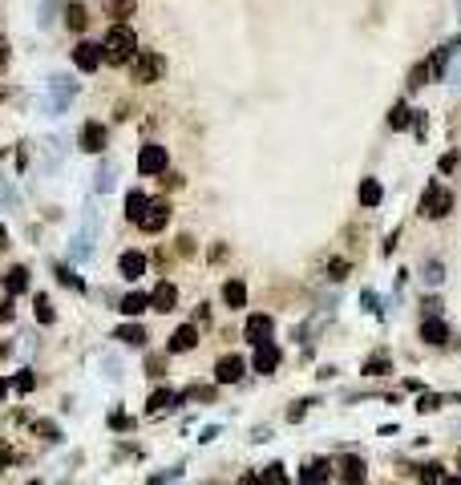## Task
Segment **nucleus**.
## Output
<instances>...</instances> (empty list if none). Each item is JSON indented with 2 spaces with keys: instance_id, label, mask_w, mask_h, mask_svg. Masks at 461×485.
I'll list each match as a JSON object with an SVG mask.
<instances>
[{
  "instance_id": "nucleus-13",
  "label": "nucleus",
  "mask_w": 461,
  "mask_h": 485,
  "mask_svg": "<svg viewBox=\"0 0 461 485\" xmlns=\"http://www.w3.org/2000/svg\"><path fill=\"white\" fill-rule=\"evenodd\" d=\"M223 300H227V307H235V312L247 307V283H243V279H227V283H223Z\"/></svg>"
},
{
  "instance_id": "nucleus-16",
  "label": "nucleus",
  "mask_w": 461,
  "mask_h": 485,
  "mask_svg": "<svg viewBox=\"0 0 461 485\" xmlns=\"http://www.w3.org/2000/svg\"><path fill=\"white\" fill-rule=\"evenodd\" d=\"M421 340H425V344H445V340H449V327H445V320H425L421 323Z\"/></svg>"
},
{
  "instance_id": "nucleus-22",
  "label": "nucleus",
  "mask_w": 461,
  "mask_h": 485,
  "mask_svg": "<svg viewBox=\"0 0 461 485\" xmlns=\"http://www.w3.org/2000/svg\"><path fill=\"white\" fill-rule=\"evenodd\" d=\"M178 400H183L178 393H170V389H158V393L146 400V409H150V413H166V409H170V405H178Z\"/></svg>"
},
{
  "instance_id": "nucleus-1",
  "label": "nucleus",
  "mask_w": 461,
  "mask_h": 485,
  "mask_svg": "<svg viewBox=\"0 0 461 485\" xmlns=\"http://www.w3.org/2000/svg\"><path fill=\"white\" fill-rule=\"evenodd\" d=\"M138 57V37H134V28L130 24H114L110 33H106V41H101V61H110V65H130Z\"/></svg>"
},
{
  "instance_id": "nucleus-33",
  "label": "nucleus",
  "mask_w": 461,
  "mask_h": 485,
  "mask_svg": "<svg viewBox=\"0 0 461 485\" xmlns=\"http://www.w3.org/2000/svg\"><path fill=\"white\" fill-rule=\"evenodd\" d=\"M57 275H61V283H65V287H77V291H81V275H73V271H65V267H61Z\"/></svg>"
},
{
  "instance_id": "nucleus-37",
  "label": "nucleus",
  "mask_w": 461,
  "mask_h": 485,
  "mask_svg": "<svg viewBox=\"0 0 461 485\" xmlns=\"http://www.w3.org/2000/svg\"><path fill=\"white\" fill-rule=\"evenodd\" d=\"M162 186H166V190H178V186H183V174H166Z\"/></svg>"
},
{
  "instance_id": "nucleus-26",
  "label": "nucleus",
  "mask_w": 461,
  "mask_h": 485,
  "mask_svg": "<svg viewBox=\"0 0 461 485\" xmlns=\"http://www.w3.org/2000/svg\"><path fill=\"white\" fill-rule=\"evenodd\" d=\"M33 307H37V320H41V323H53V320H57V312H53L49 296H37V300H33Z\"/></svg>"
},
{
  "instance_id": "nucleus-40",
  "label": "nucleus",
  "mask_w": 461,
  "mask_h": 485,
  "mask_svg": "<svg viewBox=\"0 0 461 485\" xmlns=\"http://www.w3.org/2000/svg\"><path fill=\"white\" fill-rule=\"evenodd\" d=\"M4 396H8V380H4V376H0V400H4Z\"/></svg>"
},
{
  "instance_id": "nucleus-15",
  "label": "nucleus",
  "mask_w": 461,
  "mask_h": 485,
  "mask_svg": "<svg viewBox=\"0 0 461 485\" xmlns=\"http://www.w3.org/2000/svg\"><path fill=\"white\" fill-rule=\"evenodd\" d=\"M81 146H85L90 154H101V150H106V126H101V121H90L85 134H81Z\"/></svg>"
},
{
  "instance_id": "nucleus-4",
  "label": "nucleus",
  "mask_w": 461,
  "mask_h": 485,
  "mask_svg": "<svg viewBox=\"0 0 461 485\" xmlns=\"http://www.w3.org/2000/svg\"><path fill=\"white\" fill-rule=\"evenodd\" d=\"M271 332H276V320H271V316H263V312L247 316V323H243V336H247V344H255V348L271 344Z\"/></svg>"
},
{
  "instance_id": "nucleus-31",
  "label": "nucleus",
  "mask_w": 461,
  "mask_h": 485,
  "mask_svg": "<svg viewBox=\"0 0 461 485\" xmlns=\"http://www.w3.org/2000/svg\"><path fill=\"white\" fill-rule=\"evenodd\" d=\"M12 316H17V303H12V296H8V300H0V323H8Z\"/></svg>"
},
{
  "instance_id": "nucleus-23",
  "label": "nucleus",
  "mask_w": 461,
  "mask_h": 485,
  "mask_svg": "<svg viewBox=\"0 0 461 485\" xmlns=\"http://www.w3.org/2000/svg\"><path fill=\"white\" fill-rule=\"evenodd\" d=\"M259 485H287V469L279 461L263 465V473H259Z\"/></svg>"
},
{
  "instance_id": "nucleus-12",
  "label": "nucleus",
  "mask_w": 461,
  "mask_h": 485,
  "mask_svg": "<svg viewBox=\"0 0 461 485\" xmlns=\"http://www.w3.org/2000/svg\"><path fill=\"white\" fill-rule=\"evenodd\" d=\"M364 477H369V465L360 457H344L340 461V482L344 485H364Z\"/></svg>"
},
{
  "instance_id": "nucleus-29",
  "label": "nucleus",
  "mask_w": 461,
  "mask_h": 485,
  "mask_svg": "<svg viewBox=\"0 0 461 485\" xmlns=\"http://www.w3.org/2000/svg\"><path fill=\"white\" fill-rule=\"evenodd\" d=\"M328 275H332V279H344L348 275V259H332V263H328Z\"/></svg>"
},
{
  "instance_id": "nucleus-14",
  "label": "nucleus",
  "mask_w": 461,
  "mask_h": 485,
  "mask_svg": "<svg viewBox=\"0 0 461 485\" xmlns=\"http://www.w3.org/2000/svg\"><path fill=\"white\" fill-rule=\"evenodd\" d=\"M328 477H332V461H312V465H303V473H300V482L303 485H324L328 482Z\"/></svg>"
},
{
  "instance_id": "nucleus-2",
  "label": "nucleus",
  "mask_w": 461,
  "mask_h": 485,
  "mask_svg": "<svg viewBox=\"0 0 461 485\" xmlns=\"http://www.w3.org/2000/svg\"><path fill=\"white\" fill-rule=\"evenodd\" d=\"M130 65H134V81H138V85H154V81L162 77V69H166L162 53H154V49H142Z\"/></svg>"
},
{
  "instance_id": "nucleus-21",
  "label": "nucleus",
  "mask_w": 461,
  "mask_h": 485,
  "mask_svg": "<svg viewBox=\"0 0 461 485\" xmlns=\"http://www.w3.org/2000/svg\"><path fill=\"white\" fill-rule=\"evenodd\" d=\"M4 287H8V296H21V291H28V271H24V267L4 271Z\"/></svg>"
},
{
  "instance_id": "nucleus-41",
  "label": "nucleus",
  "mask_w": 461,
  "mask_h": 485,
  "mask_svg": "<svg viewBox=\"0 0 461 485\" xmlns=\"http://www.w3.org/2000/svg\"><path fill=\"white\" fill-rule=\"evenodd\" d=\"M239 485H259V477H243V482H239Z\"/></svg>"
},
{
  "instance_id": "nucleus-36",
  "label": "nucleus",
  "mask_w": 461,
  "mask_h": 485,
  "mask_svg": "<svg viewBox=\"0 0 461 485\" xmlns=\"http://www.w3.org/2000/svg\"><path fill=\"white\" fill-rule=\"evenodd\" d=\"M437 405H441V396H433V393H429V396H425V400H421V405H417V409H421V413H433Z\"/></svg>"
},
{
  "instance_id": "nucleus-10",
  "label": "nucleus",
  "mask_w": 461,
  "mask_h": 485,
  "mask_svg": "<svg viewBox=\"0 0 461 485\" xmlns=\"http://www.w3.org/2000/svg\"><path fill=\"white\" fill-rule=\"evenodd\" d=\"M150 307H154V312H174V307H178V287H174V283H158V287L150 291Z\"/></svg>"
},
{
  "instance_id": "nucleus-34",
  "label": "nucleus",
  "mask_w": 461,
  "mask_h": 485,
  "mask_svg": "<svg viewBox=\"0 0 461 485\" xmlns=\"http://www.w3.org/2000/svg\"><path fill=\"white\" fill-rule=\"evenodd\" d=\"M41 437L57 445V441H61V429H57V425H41Z\"/></svg>"
},
{
  "instance_id": "nucleus-35",
  "label": "nucleus",
  "mask_w": 461,
  "mask_h": 485,
  "mask_svg": "<svg viewBox=\"0 0 461 485\" xmlns=\"http://www.w3.org/2000/svg\"><path fill=\"white\" fill-rule=\"evenodd\" d=\"M409 110H405V105H396V110H392V126H396V130H405V121H409Z\"/></svg>"
},
{
  "instance_id": "nucleus-43",
  "label": "nucleus",
  "mask_w": 461,
  "mask_h": 485,
  "mask_svg": "<svg viewBox=\"0 0 461 485\" xmlns=\"http://www.w3.org/2000/svg\"><path fill=\"white\" fill-rule=\"evenodd\" d=\"M458 473H461V453H458Z\"/></svg>"
},
{
  "instance_id": "nucleus-28",
  "label": "nucleus",
  "mask_w": 461,
  "mask_h": 485,
  "mask_svg": "<svg viewBox=\"0 0 461 485\" xmlns=\"http://www.w3.org/2000/svg\"><path fill=\"white\" fill-rule=\"evenodd\" d=\"M360 203H364V207H376V203H380V186L372 182V178L360 186Z\"/></svg>"
},
{
  "instance_id": "nucleus-5",
  "label": "nucleus",
  "mask_w": 461,
  "mask_h": 485,
  "mask_svg": "<svg viewBox=\"0 0 461 485\" xmlns=\"http://www.w3.org/2000/svg\"><path fill=\"white\" fill-rule=\"evenodd\" d=\"M166 223H170V203H166V198H150V207L142 210L138 227H142L146 235H158Z\"/></svg>"
},
{
  "instance_id": "nucleus-25",
  "label": "nucleus",
  "mask_w": 461,
  "mask_h": 485,
  "mask_svg": "<svg viewBox=\"0 0 461 485\" xmlns=\"http://www.w3.org/2000/svg\"><path fill=\"white\" fill-rule=\"evenodd\" d=\"M146 207H150V198H146L142 190H130V198H126V214H130L134 223L142 219V210H146Z\"/></svg>"
},
{
  "instance_id": "nucleus-38",
  "label": "nucleus",
  "mask_w": 461,
  "mask_h": 485,
  "mask_svg": "<svg viewBox=\"0 0 461 485\" xmlns=\"http://www.w3.org/2000/svg\"><path fill=\"white\" fill-rule=\"evenodd\" d=\"M194 251V239H190V235H183V239H178V255H190Z\"/></svg>"
},
{
  "instance_id": "nucleus-3",
  "label": "nucleus",
  "mask_w": 461,
  "mask_h": 485,
  "mask_svg": "<svg viewBox=\"0 0 461 485\" xmlns=\"http://www.w3.org/2000/svg\"><path fill=\"white\" fill-rule=\"evenodd\" d=\"M449 207H453V194H449L445 186H437V182L429 186L425 198H421V214H425V219H445Z\"/></svg>"
},
{
  "instance_id": "nucleus-27",
  "label": "nucleus",
  "mask_w": 461,
  "mask_h": 485,
  "mask_svg": "<svg viewBox=\"0 0 461 485\" xmlns=\"http://www.w3.org/2000/svg\"><path fill=\"white\" fill-rule=\"evenodd\" d=\"M106 12L121 21V17H130V12H134V0H106Z\"/></svg>"
},
{
  "instance_id": "nucleus-20",
  "label": "nucleus",
  "mask_w": 461,
  "mask_h": 485,
  "mask_svg": "<svg viewBox=\"0 0 461 485\" xmlns=\"http://www.w3.org/2000/svg\"><path fill=\"white\" fill-rule=\"evenodd\" d=\"M445 465H437V461H429V465H421V473H417V485H445Z\"/></svg>"
},
{
  "instance_id": "nucleus-8",
  "label": "nucleus",
  "mask_w": 461,
  "mask_h": 485,
  "mask_svg": "<svg viewBox=\"0 0 461 485\" xmlns=\"http://www.w3.org/2000/svg\"><path fill=\"white\" fill-rule=\"evenodd\" d=\"M73 65L77 69L93 73L97 65H101V45H93V41H77V49H73Z\"/></svg>"
},
{
  "instance_id": "nucleus-11",
  "label": "nucleus",
  "mask_w": 461,
  "mask_h": 485,
  "mask_svg": "<svg viewBox=\"0 0 461 485\" xmlns=\"http://www.w3.org/2000/svg\"><path fill=\"white\" fill-rule=\"evenodd\" d=\"M117 271H121V279H130V283L142 279V275H146V255H142V251H126L121 259H117Z\"/></svg>"
},
{
  "instance_id": "nucleus-44",
  "label": "nucleus",
  "mask_w": 461,
  "mask_h": 485,
  "mask_svg": "<svg viewBox=\"0 0 461 485\" xmlns=\"http://www.w3.org/2000/svg\"><path fill=\"white\" fill-rule=\"evenodd\" d=\"M24 485H41V482H24Z\"/></svg>"
},
{
  "instance_id": "nucleus-17",
  "label": "nucleus",
  "mask_w": 461,
  "mask_h": 485,
  "mask_svg": "<svg viewBox=\"0 0 461 485\" xmlns=\"http://www.w3.org/2000/svg\"><path fill=\"white\" fill-rule=\"evenodd\" d=\"M114 340H121V344H134V348H142L146 344V327L142 323H121L114 332Z\"/></svg>"
},
{
  "instance_id": "nucleus-6",
  "label": "nucleus",
  "mask_w": 461,
  "mask_h": 485,
  "mask_svg": "<svg viewBox=\"0 0 461 485\" xmlns=\"http://www.w3.org/2000/svg\"><path fill=\"white\" fill-rule=\"evenodd\" d=\"M243 372H247V360L235 356V352H227V356H219V364H215V380H219V384H239Z\"/></svg>"
},
{
  "instance_id": "nucleus-18",
  "label": "nucleus",
  "mask_w": 461,
  "mask_h": 485,
  "mask_svg": "<svg viewBox=\"0 0 461 485\" xmlns=\"http://www.w3.org/2000/svg\"><path fill=\"white\" fill-rule=\"evenodd\" d=\"M279 364V348L276 344H263L259 352H255V372H276Z\"/></svg>"
},
{
  "instance_id": "nucleus-30",
  "label": "nucleus",
  "mask_w": 461,
  "mask_h": 485,
  "mask_svg": "<svg viewBox=\"0 0 461 485\" xmlns=\"http://www.w3.org/2000/svg\"><path fill=\"white\" fill-rule=\"evenodd\" d=\"M364 372H369V376H380V372H389V356H380V360H369V364H364Z\"/></svg>"
},
{
  "instance_id": "nucleus-19",
  "label": "nucleus",
  "mask_w": 461,
  "mask_h": 485,
  "mask_svg": "<svg viewBox=\"0 0 461 485\" xmlns=\"http://www.w3.org/2000/svg\"><path fill=\"white\" fill-rule=\"evenodd\" d=\"M146 307H150V296H146V291H130V296L121 300V307H117V312H121V316H142Z\"/></svg>"
},
{
  "instance_id": "nucleus-32",
  "label": "nucleus",
  "mask_w": 461,
  "mask_h": 485,
  "mask_svg": "<svg viewBox=\"0 0 461 485\" xmlns=\"http://www.w3.org/2000/svg\"><path fill=\"white\" fill-rule=\"evenodd\" d=\"M33 384H37V380H33L28 372H17V393H33Z\"/></svg>"
},
{
  "instance_id": "nucleus-7",
  "label": "nucleus",
  "mask_w": 461,
  "mask_h": 485,
  "mask_svg": "<svg viewBox=\"0 0 461 485\" xmlns=\"http://www.w3.org/2000/svg\"><path fill=\"white\" fill-rule=\"evenodd\" d=\"M138 170L142 174H162L166 170V146H142V154H138Z\"/></svg>"
},
{
  "instance_id": "nucleus-9",
  "label": "nucleus",
  "mask_w": 461,
  "mask_h": 485,
  "mask_svg": "<svg viewBox=\"0 0 461 485\" xmlns=\"http://www.w3.org/2000/svg\"><path fill=\"white\" fill-rule=\"evenodd\" d=\"M194 344H199V327H194V323H183V327H174V336H170L166 352H170V356H178V352H190Z\"/></svg>"
},
{
  "instance_id": "nucleus-42",
  "label": "nucleus",
  "mask_w": 461,
  "mask_h": 485,
  "mask_svg": "<svg viewBox=\"0 0 461 485\" xmlns=\"http://www.w3.org/2000/svg\"><path fill=\"white\" fill-rule=\"evenodd\" d=\"M445 485H461V477H445Z\"/></svg>"
},
{
  "instance_id": "nucleus-24",
  "label": "nucleus",
  "mask_w": 461,
  "mask_h": 485,
  "mask_svg": "<svg viewBox=\"0 0 461 485\" xmlns=\"http://www.w3.org/2000/svg\"><path fill=\"white\" fill-rule=\"evenodd\" d=\"M65 24H69L73 33H77V28H85V24H90V12H85V4H69V8H65Z\"/></svg>"
},
{
  "instance_id": "nucleus-39",
  "label": "nucleus",
  "mask_w": 461,
  "mask_h": 485,
  "mask_svg": "<svg viewBox=\"0 0 461 485\" xmlns=\"http://www.w3.org/2000/svg\"><path fill=\"white\" fill-rule=\"evenodd\" d=\"M308 405H312V400H300V405H296V409H292V413H287V420H300V416L308 413Z\"/></svg>"
}]
</instances>
